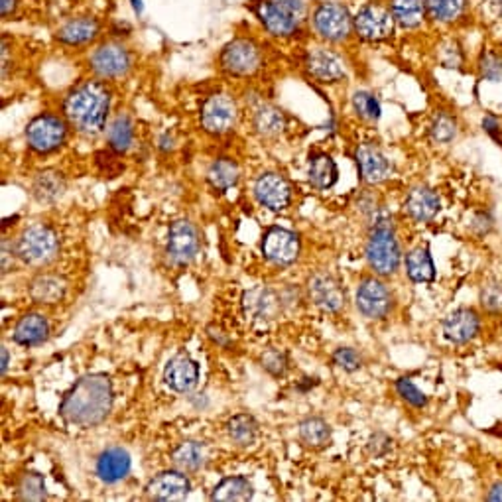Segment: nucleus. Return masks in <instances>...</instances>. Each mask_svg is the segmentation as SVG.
Masks as SVG:
<instances>
[{"mask_svg": "<svg viewBox=\"0 0 502 502\" xmlns=\"http://www.w3.org/2000/svg\"><path fill=\"white\" fill-rule=\"evenodd\" d=\"M391 11L394 21L402 28H416L424 21L425 3L424 0H392Z\"/></svg>", "mask_w": 502, "mask_h": 502, "instance_id": "e433bc0d", "label": "nucleus"}, {"mask_svg": "<svg viewBox=\"0 0 502 502\" xmlns=\"http://www.w3.org/2000/svg\"><path fill=\"white\" fill-rule=\"evenodd\" d=\"M101 26L91 16H79L65 22L58 30V40L65 45H83L99 36Z\"/></svg>", "mask_w": 502, "mask_h": 502, "instance_id": "a878e982", "label": "nucleus"}, {"mask_svg": "<svg viewBox=\"0 0 502 502\" xmlns=\"http://www.w3.org/2000/svg\"><path fill=\"white\" fill-rule=\"evenodd\" d=\"M388 448H391V440H388L383 433H376L374 438L368 441V449H371L373 456H384Z\"/></svg>", "mask_w": 502, "mask_h": 502, "instance_id": "603ef678", "label": "nucleus"}, {"mask_svg": "<svg viewBox=\"0 0 502 502\" xmlns=\"http://www.w3.org/2000/svg\"><path fill=\"white\" fill-rule=\"evenodd\" d=\"M164 381L174 392H192L199 383V365L189 355H176L166 365Z\"/></svg>", "mask_w": 502, "mask_h": 502, "instance_id": "412c9836", "label": "nucleus"}, {"mask_svg": "<svg viewBox=\"0 0 502 502\" xmlns=\"http://www.w3.org/2000/svg\"><path fill=\"white\" fill-rule=\"evenodd\" d=\"M298 435H300L301 443L308 445V448L317 449L329 443L331 428H329V424L321 418H306L300 424Z\"/></svg>", "mask_w": 502, "mask_h": 502, "instance_id": "4c0bfd02", "label": "nucleus"}, {"mask_svg": "<svg viewBox=\"0 0 502 502\" xmlns=\"http://www.w3.org/2000/svg\"><path fill=\"white\" fill-rule=\"evenodd\" d=\"M425 12H428L433 21L440 22H451L461 16L465 11V0H424Z\"/></svg>", "mask_w": 502, "mask_h": 502, "instance_id": "58836bf2", "label": "nucleus"}, {"mask_svg": "<svg viewBox=\"0 0 502 502\" xmlns=\"http://www.w3.org/2000/svg\"><path fill=\"white\" fill-rule=\"evenodd\" d=\"M355 160H357L358 176H361L363 182L368 185L383 184L392 172L391 160H388L383 154V150L373 144V142H365V144L358 146L355 152Z\"/></svg>", "mask_w": 502, "mask_h": 502, "instance_id": "f3484780", "label": "nucleus"}, {"mask_svg": "<svg viewBox=\"0 0 502 502\" xmlns=\"http://www.w3.org/2000/svg\"><path fill=\"white\" fill-rule=\"evenodd\" d=\"M239 166H236L231 158H219L207 169V182L215 189V192H229L231 187L239 184Z\"/></svg>", "mask_w": 502, "mask_h": 502, "instance_id": "7c9ffc66", "label": "nucleus"}, {"mask_svg": "<svg viewBox=\"0 0 502 502\" xmlns=\"http://www.w3.org/2000/svg\"><path fill=\"white\" fill-rule=\"evenodd\" d=\"M406 272L412 282H432L435 278V264L430 257V251L425 246L410 251L406 254Z\"/></svg>", "mask_w": 502, "mask_h": 502, "instance_id": "72a5a7b5", "label": "nucleus"}, {"mask_svg": "<svg viewBox=\"0 0 502 502\" xmlns=\"http://www.w3.org/2000/svg\"><path fill=\"white\" fill-rule=\"evenodd\" d=\"M254 497L251 481L246 477H226L211 492V500L246 502Z\"/></svg>", "mask_w": 502, "mask_h": 502, "instance_id": "2f4dec72", "label": "nucleus"}, {"mask_svg": "<svg viewBox=\"0 0 502 502\" xmlns=\"http://www.w3.org/2000/svg\"><path fill=\"white\" fill-rule=\"evenodd\" d=\"M260 363L264 371H268L272 376H284L288 371V357L278 349H270L260 357Z\"/></svg>", "mask_w": 502, "mask_h": 502, "instance_id": "37998d69", "label": "nucleus"}, {"mask_svg": "<svg viewBox=\"0 0 502 502\" xmlns=\"http://www.w3.org/2000/svg\"><path fill=\"white\" fill-rule=\"evenodd\" d=\"M284 309V301L280 293L270 286H257L243 296V311L246 319H251L254 325H268L276 321Z\"/></svg>", "mask_w": 502, "mask_h": 502, "instance_id": "9b49d317", "label": "nucleus"}, {"mask_svg": "<svg viewBox=\"0 0 502 502\" xmlns=\"http://www.w3.org/2000/svg\"><path fill=\"white\" fill-rule=\"evenodd\" d=\"M111 109V89L97 79L83 81L68 93L63 115L70 125L85 136H95L107 125Z\"/></svg>", "mask_w": 502, "mask_h": 502, "instance_id": "f03ea898", "label": "nucleus"}, {"mask_svg": "<svg viewBox=\"0 0 502 502\" xmlns=\"http://www.w3.org/2000/svg\"><path fill=\"white\" fill-rule=\"evenodd\" d=\"M306 71L319 83H337L345 78V63L335 52L314 47L306 55Z\"/></svg>", "mask_w": 502, "mask_h": 502, "instance_id": "6ab92c4d", "label": "nucleus"}, {"mask_svg": "<svg viewBox=\"0 0 502 502\" xmlns=\"http://www.w3.org/2000/svg\"><path fill=\"white\" fill-rule=\"evenodd\" d=\"M309 298L319 309L327 311V314H337V311L345 308L343 286L325 272H319L309 280Z\"/></svg>", "mask_w": 502, "mask_h": 502, "instance_id": "a211bd4d", "label": "nucleus"}, {"mask_svg": "<svg viewBox=\"0 0 502 502\" xmlns=\"http://www.w3.org/2000/svg\"><path fill=\"white\" fill-rule=\"evenodd\" d=\"M353 107L355 112L365 120H378L381 119V103L376 101L373 93L357 91L353 95Z\"/></svg>", "mask_w": 502, "mask_h": 502, "instance_id": "a19ab883", "label": "nucleus"}, {"mask_svg": "<svg viewBox=\"0 0 502 502\" xmlns=\"http://www.w3.org/2000/svg\"><path fill=\"white\" fill-rule=\"evenodd\" d=\"M199 120H202L205 132L221 136L235 128L236 120H239V109H236V103L231 95L215 93L203 103Z\"/></svg>", "mask_w": 502, "mask_h": 502, "instance_id": "1a4fd4ad", "label": "nucleus"}, {"mask_svg": "<svg viewBox=\"0 0 502 502\" xmlns=\"http://www.w3.org/2000/svg\"><path fill=\"white\" fill-rule=\"evenodd\" d=\"M254 197H257L260 205L274 213L286 211L292 203V185L284 176L276 172H267L254 184Z\"/></svg>", "mask_w": 502, "mask_h": 502, "instance_id": "2eb2a0df", "label": "nucleus"}, {"mask_svg": "<svg viewBox=\"0 0 502 502\" xmlns=\"http://www.w3.org/2000/svg\"><path fill=\"white\" fill-rule=\"evenodd\" d=\"M14 259H18V252H16V244H12L8 239L3 241V272H8L14 267Z\"/></svg>", "mask_w": 502, "mask_h": 502, "instance_id": "8fccbe9b", "label": "nucleus"}, {"mask_svg": "<svg viewBox=\"0 0 502 502\" xmlns=\"http://www.w3.org/2000/svg\"><path fill=\"white\" fill-rule=\"evenodd\" d=\"M254 14L272 36L290 37L300 30L304 3L301 0H260L254 6Z\"/></svg>", "mask_w": 502, "mask_h": 502, "instance_id": "39448f33", "label": "nucleus"}, {"mask_svg": "<svg viewBox=\"0 0 502 502\" xmlns=\"http://www.w3.org/2000/svg\"><path fill=\"white\" fill-rule=\"evenodd\" d=\"M481 75L487 81H495V83L502 81V58H498V55H495V53L482 55Z\"/></svg>", "mask_w": 502, "mask_h": 502, "instance_id": "de8ad7c7", "label": "nucleus"}, {"mask_svg": "<svg viewBox=\"0 0 502 502\" xmlns=\"http://www.w3.org/2000/svg\"><path fill=\"white\" fill-rule=\"evenodd\" d=\"M18 498L24 502H40L45 498V482L40 473H26L18 482Z\"/></svg>", "mask_w": 502, "mask_h": 502, "instance_id": "ea45409f", "label": "nucleus"}, {"mask_svg": "<svg viewBox=\"0 0 502 502\" xmlns=\"http://www.w3.org/2000/svg\"><path fill=\"white\" fill-rule=\"evenodd\" d=\"M91 70L97 73L101 79H119L122 75H127L132 58L128 50L122 44L109 42L99 45L91 55Z\"/></svg>", "mask_w": 502, "mask_h": 502, "instance_id": "4468645a", "label": "nucleus"}, {"mask_svg": "<svg viewBox=\"0 0 502 502\" xmlns=\"http://www.w3.org/2000/svg\"><path fill=\"white\" fill-rule=\"evenodd\" d=\"M260 249L264 259L270 260L272 264H276V267H290V264L298 260L301 244L296 233L282 229V226H272L264 235Z\"/></svg>", "mask_w": 502, "mask_h": 502, "instance_id": "ddd939ff", "label": "nucleus"}, {"mask_svg": "<svg viewBox=\"0 0 502 502\" xmlns=\"http://www.w3.org/2000/svg\"><path fill=\"white\" fill-rule=\"evenodd\" d=\"M481 304L492 314H502V284H489L482 288Z\"/></svg>", "mask_w": 502, "mask_h": 502, "instance_id": "49530a36", "label": "nucleus"}, {"mask_svg": "<svg viewBox=\"0 0 502 502\" xmlns=\"http://www.w3.org/2000/svg\"><path fill=\"white\" fill-rule=\"evenodd\" d=\"M109 148L117 154H125L135 142V125L127 115H119L107 128Z\"/></svg>", "mask_w": 502, "mask_h": 502, "instance_id": "f704fd0d", "label": "nucleus"}, {"mask_svg": "<svg viewBox=\"0 0 502 502\" xmlns=\"http://www.w3.org/2000/svg\"><path fill=\"white\" fill-rule=\"evenodd\" d=\"M58 251H60L58 233L44 223L28 226L16 241L18 259L28 264V267L34 268L50 264L55 257H58Z\"/></svg>", "mask_w": 502, "mask_h": 502, "instance_id": "20e7f679", "label": "nucleus"}, {"mask_svg": "<svg viewBox=\"0 0 502 502\" xmlns=\"http://www.w3.org/2000/svg\"><path fill=\"white\" fill-rule=\"evenodd\" d=\"M189 492H192V482L179 471L160 473L146 485V497L158 502L184 500Z\"/></svg>", "mask_w": 502, "mask_h": 502, "instance_id": "aec40b11", "label": "nucleus"}, {"mask_svg": "<svg viewBox=\"0 0 502 502\" xmlns=\"http://www.w3.org/2000/svg\"><path fill=\"white\" fill-rule=\"evenodd\" d=\"M65 140H68V122L50 112L37 115L26 128L28 146L37 154L55 152L65 144Z\"/></svg>", "mask_w": 502, "mask_h": 502, "instance_id": "423d86ee", "label": "nucleus"}, {"mask_svg": "<svg viewBox=\"0 0 502 502\" xmlns=\"http://www.w3.org/2000/svg\"><path fill=\"white\" fill-rule=\"evenodd\" d=\"M308 179L309 184L317 189L333 187L339 179V168L335 164V160L325 152H317L314 156H309Z\"/></svg>", "mask_w": 502, "mask_h": 502, "instance_id": "cd10ccee", "label": "nucleus"}, {"mask_svg": "<svg viewBox=\"0 0 502 502\" xmlns=\"http://www.w3.org/2000/svg\"><path fill=\"white\" fill-rule=\"evenodd\" d=\"M199 249H202V235H199L197 226L192 221L179 219L169 225L166 243L169 262L176 264V267H185L197 257Z\"/></svg>", "mask_w": 502, "mask_h": 502, "instance_id": "9d476101", "label": "nucleus"}, {"mask_svg": "<svg viewBox=\"0 0 502 502\" xmlns=\"http://www.w3.org/2000/svg\"><path fill=\"white\" fill-rule=\"evenodd\" d=\"M396 391L406 402L412 404L414 408H424V406L428 404V398H425V394L412 381H408V378H400V381L396 383Z\"/></svg>", "mask_w": 502, "mask_h": 502, "instance_id": "c03bdc74", "label": "nucleus"}, {"mask_svg": "<svg viewBox=\"0 0 502 502\" xmlns=\"http://www.w3.org/2000/svg\"><path fill=\"white\" fill-rule=\"evenodd\" d=\"M252 127L260 136L274 138L286 128V115L274 105H260L252 115Z\"/></svg>", "mask_w": 502, "mask_h": 502, "instance_id": "c756f323", "label": "nucleus"}, {"mask_svg": "<svg viewBox=\"0 0 502 502\" xmlns=\"http://www.w3.org/2000/svg\"><path fill=\"white\" fill-rule=\"evenodd\" d=\"M50 337V324L42 314H28L14 327V341L22 347L42 345Z\"/></svg>", "mask_w": 502, "mask_h": 502, "instance_id": "bb28decb", "label": "nucleus"}, {"mask_svg": "<svg viewBox=\"0 0 502 502\" xmlns=\"http://www.w3.org/2000/svg\"><path fill=\"white\" fill-rule=\"evenodd\" d=\"M487 498H489V500H497V502L502 500V482H497V485L490 489Z\"/></svg>", "mask_w": 502, "mask_h": 502, "instance_id": "5fc2aeb1", "label": "nucleus"}, {"mask_svg": "<svg viewBox=\"0 0 502 502\" xmlns=\"http://www.w3.org/2000/svg\"><path fill=\"white\" fill-rule=\"evenodd\" d=\"M482 128H485V132L492 140H497L502 146V132H500V122L497 120V117L487 115L485 119H482Z\"/></svg>", "mask_w": 502, "mask_h": 502, "instance_id": "3c124183", "label": "nucleus"}, {"mask_svg": "<svg viewBox=\"0 0 502 502\" xmlns=\"http://www.w3.org/2000/svg\"><path fill=\"white\" fill-rule=\"evenodd\" d=\"M430 136L433 142H438V144H449V142L457 136V125L456 120H453L449 115H438L432 122V128H430Z\"/></svg>", "mask_w": 502, "mask_h": 502, "instance_id": "79ce46f5", "label": "nucleus"}, {"mask_svg": "<svg viewBox=\"0 0 502 502\" xmlns=\"http://www.w3.org/2000/svg\"><path fill=\"white\" fill-rule=\"evenodd\" d=\"M132 6H135L136 12H142V0H132Z\"/></svg>", "mask_w": 502, "mask_h": 502, "instance_id": "4d7b16f0", "label": "nucleus"}, {"mask_svg": "<svg viewBox=\"0 0 502 502\" xmlns=\"http://www.w3.org/2000/svg\"><path fill=\"white\" fill-rule=\"evenodd\" d=\"M404 207L414 221L428 223L440 213L441 203L440 197L430 187H414L408 197H406Z\"/></svg>", "mask_w": 502, "mask_h": 502, "instance_id": "393cba45", "label": "nucleus"}, {"mask_svg": "<svg viewBox=\"0 0 502 502\" xmlns=\"http://www.w3.org/2000/svg\"><path fill=\"white\" fill-rule=\"evenodd\" d=\"M333 363L339 368H343V371H347V373H355V371H358V368H361L363 361H361V355H358L355 349L341 347L333 353Z\"/></svg>", "mask_w": 502, "mask_h": 502, "instance_id": "a18cd8bd", "label": "nucleus"}, {"mask_svg": "<svg viewBox=\"0 0 502 502\" xmlns=\"http://www.w3.org/2000/svg\"><path fill=\"white\" fill-rule=\"evenodd\" d=\"M394 14L378 3L363 6L355 16V32L366 42H383L394 32Z\"/></svg>", "mask_w": 502, "mask_h": 502, "instance_id": "f8f14e48", "label": "nucleus"}, {"mask_svg": "<svg viewBox=\"0 0 502 502\" xmlns=\"http://www.w3.org/2000/svg\"><path fill=\"white\" fill-rule=\"evenodd\" d=\"M365 257L368 267L376 274H381V276H391L400 267V244H398L392 229V217L386 211H381L374 217L373 231L366 241Z\"/></svg>", "mask_w": 502, "mask_h": 502, "instance_id": "7ed1b4c3", "label": "nucleus"}, {"mask_svg": "<svg viewBox=\"0 0 502 502\" xmlns=\"http://www.w3.org/2000/svg\"><path fill=\"white\" fill-rule=\"evenodd\" d=\"M481 321L473 309H457L443 321V335L453 343H469L479 335Z\"/></svg>", "mask_w": 502, "mask_h": 502, "instance_id": "5701e85b", "label": "nucleus"}, {"mask_svg": "<svg viewBox=\"0 0 502 502\" xmlns=\"http://www.w3.org/2000/svg\"><path fill=\"white\" fill-rule=\"evenodd\" d=\"M132 461L127 449L109 448L97 459V477L107 485H117L130 475Z\"/></svg>", "mask_w": 502, "mask_h": 502, "instance_id": "4be33fe9", "label": "nucleus"}, {"mask_svg": "<svg viewBox=\"0 0 502 502\" xmlns=\"http://www.w3.org/2000/svg\"><path fill=\"white\" fill-rule=\"evenodd\" d=\"M68 292V282L58 274H37V276L28 286V293L36 304H60Z\"/></svg>", "mask_w": 502, "mask_h": 502, "instance_id": "b1692460", "label": "nucleus"}, {"mask_svg": "<svg viewBox=\"0 0 502 502\" xmlns=\"http://www.w3.org/2000/svg\"><path fill=\"white\" fill-rule=\"evenodd\" d=\"M0 353H3V366H0V371H3V374H6L8 363H11V357H8V349L6 347L0 349Z\"/></svg>", "mask_w": 502, "mask_h": 502, "instance_id": "6e6d98bb", "label": "nucleus"}, {"mask_svg": "<svg viewBox=\"0 0 502 502\" xmlns=\"http://www.w3.org/2000/svg\"><path fill=\"white\" fill-rule=\"evenodd\" d=\"M115 154L117 152H112V150H111V152H99L97 154V164L101 168V172L107 174L109 177H115L122 169V164L119 162Z\"/></svg>", "mask_w": 502, "mask_h": 502, "instance_id": "09e8293b", "label": "nucleus"}, {"mask_svg": "<svg viewBox=\"0 0 502 502\" xmlns=\"http://www.w3.org/2000/svg\"><path fill=\"white\" fill-rule=\"evenodd\" d=\"M226 433L239 448H249L259 438V424L249 414H236L226 422Z\"/></svg>", "mask_w": 502, "mask_h": 502, "instance_id": "c9c22d12", "label": "nucleus"}, {"mask_svg": "<svg viewBox=\"0 0 502 502\" xmlns=\"http://www.w3.org/2000/svg\"><path fill=\"white\" fill-rule=\"evenodd\" d=\"M65 192V177L55 169H44L34 177L32 193L40 203H53Z\"/></svg>", "mask_w": 502, "mask_h": 502, "instance_id": "c85d7f7f", "label": "nucleus"}, {"mask_svg": "<svg viewBox=\"0 0 502 502\" xmlns=\"http://www.w3.org/2000/svg\"><path fill=\"white\" fill-rule=\"evenodd\" d=\"M357 308L368 319H383L392 308V296L381 280L366 278L357 290Z\"/></svg>", "mask_w": 502, "mask_h": 502, "instance_id": "dca6fc26", "label": "nucleus"}, {"mask_svg": "<svg viewBox=\"0 0 502 502\" xmlns=\"http://www.w3.org/2000/svg\"><path fill=\"white\" fill-rule=\"evenodd\" d=\"M205 457H207L205 445L199 441L179 443L172 453L174 465L179 471H185V473H195L202 469L205 465Z\"/></svg>", "mask_w": 502, "mask_h": 502, "instance_id": "473e14b6", "label": "nucleus"}, {"mask_svg": "<svg viewBox=\"0 0 502 502\" xmlns=\"http://www.w3.org/2000/svg\"><path fill=\"white\" fill-rule=\"evenodd\" d=\"M219 63L225 73L235 75V78H246V75L257 73L260 68V47L246 37H236L223 47Z\"/></svg>", "mask_w": 502, "mask_h": 502, "instance_id": "6e6552de", "label": "nucleus"}, {"mask_svg": "<svg viewBox=\"0 0 502 502\" xmlns=\"http://www.w3.org/2000/svg\"><path fill=\"white\" fill-rule=\"evenodd\" d=\"M14 8H16V0H3V3H0V14L4 18L11 16L14 12Z\"/></svg>", "mask_w": 502, "mask_h": 502, "instance_id": "864d4df0", "label": "nucleus"}, {"mask_svg": "<svg viewBox=\"0 0 502 502\" xmlns=\"http://www.w3.org/2000/svg\"><path fill=\"white\" fill-rule=\"evenodd\" d=\"M112 400H115V392L107 374H85L65 392L60 404V416L70 425L95 428L109 418Z\"/></svg>", "mask_w": 502, "mask_h": 502, "instance_id": "f257e3e1", "label": "nucleus"}, {"mask_svg": "<svg viewBox=\"0 0 502 502\" xmlns=\"http://www.w3.org/2000/svg\"><path fill=\"white\" fill-rule=\"evenodd\" d=\"M314 30L327 42H345L355 28V18L347 6L339 3H321L311 16Z\"/></svg>", "mask_w": 502, "mask_h": 502, "instance_id": "0eeeda50", "label": "nucleus"}, {"mask_svg": "<svg viewBox=\"0 0 502 502\" xmlns=\"http://www.w3.org/2000/svg\"><path fill=\"white\" fill-rule=\"evenodd\" d=\"M495 11L498 16H502V0H495Z\"/></svg>", "mask_w": 502, "mask_h": 502, "instance_id": "13d9d810", "label": "nucleus"}]
</instances>
